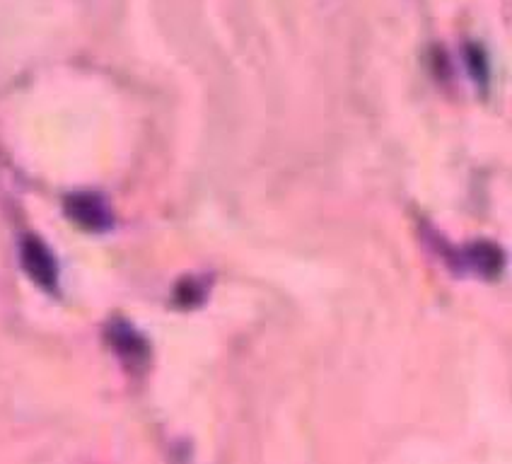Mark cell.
Segmentation results:
<instances>
[{
    "label": "cell",
    "instance_id": "cell-1",
    "mask_svg": "<svg viewBox=\"0 0 512 464\" xmlns=\"http://www.w3.org/2000/svg\"><path fill=\"white\" fill-rule=\"evenodd\" d=\"M20 252L22 266H25L29 278L46 290H54L58 281V266L56 259L51 257L49 247H46L42 240H37V237H27V240L22 242Z\"/></svg>",
    "mask_w": 512,
    "mask_h": 464
},
{
    "label": "cell",
    "instance_id": "cell-2",
    "mask_svg": "<svg viewBox=\"0 0 512 464\" xmlns=\"http://www.w3.org/2000/svg\"><path fill=\"white\" fill-rule=\"evenodd\" d=\"M68 211L71 216L78 220L80 225L90 230H102L109 225V211L104 208V203L97 199V196L78 194L68 201Z\"/></svg>",
    "mask_w": 512,
    "mask_h": 464
}]
</instances>
